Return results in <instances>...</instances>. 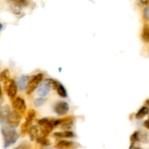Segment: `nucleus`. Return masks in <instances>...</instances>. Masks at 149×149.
Segmentation results:
<instances>
[{
  "label": "nucleus",
  "mask_w": 149,
  "mask_h": 149,
  "mask_svg": "<svg viewBox=\"0 0 149 149\" xmlns=\"http://www.w3.org/2000/svg\"><path fill=\"white\" fill-rule=\"evenodd\" d=\"M35 117V112L33 110H29L28 112L27 116H26V121L21 126V133L25 135L28 132L29 128L32 127V122Z\"/></svg>",
  "instance_id": "0eeeda50"
},
{
  "label": "nucleus",
  "mask_w": 149,
  "mask_h": 149,
  "mask_svg": "<svg viewBox=\"0 0 149 149\" xmlns=\"http://www.w3.org/2000/svg\"><path fill=\"white\" fill-rule=\"evenodd\" d=\"M143 125H144L145 127L147 128L148 130H149V117L148 118V119H146V120L145 121L144 124H143Z\"/></svg>",
  "instance_id": "393cba45"
},
{
  "label": "nucleus",
  "mask_w": 149,
  "mask_h": 149,
  "mask_svg": "<svg viewBox=\"0 0 149 149\" xmlns=\"http://www.w3.org/2000/svg\"><path fill=\"white\" fill-rule=\"evenodd\" d=\"M1 95H2V91H1V85H0V99H1Z\"/></svg>",
  "instance_id": "bb28decb"
},
{
  "label": "nucleus",
  "mask_w": 149,
  "mask_h": 149,
  "mask_svg": "<svg viewBox=\"0 0 149 149\" xmlns=\"http://www.w3.org/2000/svg\"><path fill=\"white\" fill-rule=\"evenodd\" d=\"M42 79H43V74H37L36 75L33 76L29 80L27 90H26V93H27L28 95L32 94L36 89L38 88L40 83L42 82Z\"/></svg>",
  "instance_id": "f03ea898"
},
{
  "label": "nucleus",
  "mask_w": 149,
  "mask_h": 149,
  "mask_svg": "<svg viewBox=\"0 0 149 149\" xmlns=\"http://www.w3.org/2000/svg\"><path fill=\"white\" fill-rule=\"evenodd\" d=\"M0 79L2 80L3 81H6L8 79H10V72L7 69L4 70L0 74Z\"/></svg>",
  "instance_id": "aec40b11"
},
{
  "label": "nucleus",
  "mask_w": 149,
  "mask_h": 149,
  "mask_svg": "<svg viewBox=\"0 0 149 149\" xmlns=\"http://www.w3.org/2000/svg\"><path fill=\"white\" fill-rule=\"evenodd\" d=\"M20 114L18 113L15 111H13L10 113L7 118V122L8 124V126L11 127H16L18 126L20 122Z\"/></svg>",
  "instance_id": "423d86ee"
},
{
  "label": "nucleus",
  "mask_w": 149,
  "mask_h": 149,
  "mask_svg": "<svg viewBox=\"0 0 149 149\" xmlns=\"http://www.w3.org/2000/svg\"><path fill=\"white\" fill-rule=\"evenodd\" d=\"M45 101H46V99L45 98H37L34 101V104L37 107H39V106H42Z\"/></svg>",
  "instance_id": "5701e85b"
},
{
  "label": "nucleus",
  "mask_w": 149,
  "mask_h": 149,
  "mask_svg": "<svg viewBox=\"0 0 149 149\" xmlns=\"http://www.w3.org/2000/svg\"><path fill=\"white\" fill-rule=\"evenodd\" d=\"M12 106L15 111L19 113H23L26 110V102L20 97H16L12 102Z\"/></svg>",
  "instance_id": "20e7f679"
},
{
  "label": "nucleus",
  "mask_w": 149,
  "mask_h": 149,
  "mask_svg": "<svg viewBox=\"0 0 149 149\" xmlns=\"http://www.w3.org/2000/svg\"><path fill=\"white\" fill-rule=\"evenodd\" d=\"M147 133H143L140 131H135L130 137V141L132 144H135L137 142L146 143L148 141Z\"/></svg>",
  "instance_id": "1a4fd4ad"
},
{
  "label": "nucleus",
  "mask_w": 149,
  "mask_h": 149,
  "mask_svg": "<svg viewBox=\"0 0 149 149\" xmlns=\"http://www.w3.org/2000/svg\"><path fill=\"white\" fill-rule=\"evenodd\" d=\"M36 141L38 144L42 146H49L51 145V142L49 141V140L45 136H39Z\"/></svg>",
  "instance_id": "6ab92c4d"
},
{
  "label": "nucleus",
  "mask_w": 149,
  "mask_h": 149,
  "mask_svg": "<svg viewBox=\"0 0 149 149\" xmlns=\"http://www.w3.org/2000/svg\"><path fill=\"white\" fill-rule=\"evenodd\" d=\"M53 136L58 138H72L74 137V134L72 131L64 130V132H55L53 134Z\"/></svg>",
  "instance_id": "2eb2a0df"
},
{
  "label": "nucleus",
  "mask_w": 149,
  "mask_h": 149,
  "mask_svg": "<svg viewBox=\"0 0 149 149\" xmlns=\"http://www.w3.org/2000/svg\"><path fill=\"white\" fill-rule=\"evenodd\" d=\"M1 29H2V24H1V23H0V30H1Z\"/></svg>",
  "instance_id": "cd10ccee"
},
{
  "label": "nucleus",
  "mask_w": 149,
  "mask_h": 149,
  "mask_svg": "<svg viewBox=\"0 0 149 149\" xmlns=\"http://www.w3.org/2000/svg\"><path fill=\"white\" fill-rule=\"evenodd\" d=\"M4 90L7 93V95L11 99L15 98L16 94L18 91V87L16 85L15 81L13 79H8L4 81Z\"/></svg>",
  "instance_id": "7ed1b4c3"
},
{
  "label": "nucleus",
  "mask_w": 149,
  "mask_h": 149,
  "mask_svg": "<svg viewBox=\"0 0 149 149\" xmlns=\"http://www.w3.org/2000/svg\"><path fill=\"white\" fill-rule=\"evenodd\" d=\"M80 146L79 144L73 141L61 140L56 143L55 147L57 149H74Z\"/></svg>",
  "instance_id": "9d476101"
},
{
  "label": "nucleus",
  "mask_w": 149,
  "mask_h": 149,
  "mask_svg": "<svg viewBox=\"0 0 149 149\" xmlns=\"http://www.w3.org/2000/svg\"><path fill=\"white\" fill-rule=\"evenodd\" d=\"M141 37L143 42L149 43V25L145 24L143 26V31L141 33Z\"/></svg>",
  "instance_id": "a211bd4d"
},
{
  "label": "nucleus",
  "mask_w": 149,
  "mask_h": 149,
  "mask_svg": "<svg viewBox=\"0 0 149 149\" xmlns=\"http://www.w3.org/2000/svg\"><path fill=\"white\" fill-rule=\"evenodd\" d=\"M10 109L7 105L0 107V122L7 121V118L10 113Z\"/></svg>",
  "instance_id": "4468645a"
},
{
  "label": "nucleus",
  "mask_w": 149,
  "mask_h": 149,
  "mask_svg": "<svg viewBox=\"0 0 149 149\" xmlns=\"http://www.w3.org/2000/svg\"><path fill=\"white\" fill-rule=\"evenodd\" d=\"M143 17L145 20L149 21V4L146 5V7L143 10Z\"/></svg>",
  "instance_id": "4be33fe9"
},
{
  "label": "nucleus",
  "mask_w": 149,
  "mask_h": 149,
  "mask_svg": "<svg viewBox=\"0 0 149 149\" xmlns=\"http://www.w3.org/2000/svg\"><path fill=\"white\" fill-rule=\"evenodd\" d=\"M28 133H29L31 141L37 140L39 135V128L37 125L32 126L29 128V131H28Z\"/></svg>",
  "instance_id": "ddd939ff"
},
{
  "label": "nucleus",
  "mask_w": 149,
  "mask_h": 149,
  "mask_svg": "<svg viewBox=\"0 0 149 149\" xmlns=\"http://www.w3.org/2000/svg\"><path fill=\"white\" fill-rule=\"evenodd\" d=\"M14 149H32V146L28 142H23Z\"/></svg>",
  "instance_id": "412c9836"
},
{
  "label": "nucleus",
  "mask_w": 149,
  "mask_h": 149,
  "mask_svg": "<svg viewBox=\"0 0 149 149\" xmlns=\"http://www.w3.org/2000/svg\"><path fill=\"white\" fill-rule=\"evenodd\" d=\"M69 105L65 101H58L54 106V112L59 116H64L69 111Z\"/></svg>",
  "instance_id": "6e6552de"
},
{
  "label": "nucleus",
  "mask_w": 149,
  "mask_h": 149,
  "mask_svg": "<svg viewBox=\"0 0 149 149\" xmlns=\"http://www.w3.org/2000/svg\"><path fill=\"white\" fill-rule=\"evenodd\" d=\"M149 113V108L146 106H143L138 110V111L136 113L135 117L136 119H140Z\"/></svg>",
  "instance_id": "f3484780"
},
{
  "label": "nucleus",
  "mask_w": 149,
  "mask_h": 149,
  "mask_svg": "<svg viewBox=\"0 0 149 149\" xmlns=\"http://www.w3.org/2000/svg\"><path fill=\"white\" fill-rule=\"evenodd\" d=\"M1 135L4 139V147L7 148L16 143L19 138V135L15 128L10 126H4L1 129Z\"/></svg>",
  "instance_id": "f257e3e1"
},
{
  "label": "nucleus",
  "mask_w": 149,
  "mask_h": 149,
  "mask_svg": "<svg viewBox=\"0 0 149 149\" xmlns=\"http://www.w3.org/2000/svg\"><path fill=\"white\" fill-rule=\"evenodd\" d=\"M51 85L48 80L42 81L37 88V95L40 97H45V96L48 95L50 90H51Z\"/></svg>",
  "instance_id": "9b49d317"
},
{
  "label": "nucleus",
  "mask_w": 149,
  "mask_h": 149,
  "mask_svg": "<svg viewBox=\"0 0 149 149\" xmlns=\"http://www.w3.org/2000/svg\"><path fill=\"white\" fill-rule=\"evenodd\" d=\"M145 103L146 106H149V99H148V100H146V101L145 102Z\"/></svg>",
  "instance_id": "a878e982"
},
{
  "label": "nucleus",
  "mask_w": 149,
  "mask_h": 149,
  "mask_svg": "<svg viewBox=\"0 0 149 149\" xmlns=\"http://www.w3.org/2000/svg\"><path fill=\"white\" fill-rule=\"evenodd\" d=\"M15 83L18 88L20 91H24V90H27L28 83H29V77L27 76L24 75L20 76V77L17 78Z\"/></svg>",
  "instance_id": "f8f14e48"
},
{
  "label": "nucleus",
  "mask_w": 149,
  "mask_h": 149,
  "mask_svg": "<svg viewBox=\"0 0 149 149\" xmlns=\"http://www.w3.org/2000/svg\"><path fill=\"white\" fill-rule=\"evenodd\" d=\"M73 125V118L72 117H67L62 119V122H61V127H62V129L65 130V131H67V130H70V128L72 127Z\"/></svg>",
  "instance_id": "dca6fc26"
},
{
  "label": "nucleus",
  "mask_w": 149,
  "mask_h": 149,
  "mask_svg": "<svg viewBox=\"0 0 149 149\" xmlns=\"http://www.w3.org/2000/svg\"><path fill=\"white\" fill-rule=\"evenodd\" d=\"M47 80L49 81L51 87L56 90L57 93H58V95L60 96V97H67V90H66V89L64 88V86H63L59 81H56V80L55 79H48Z\"/></svg>",
  "instance_id": "39448f33"
},
{
  "label": "nucleus",
  "mask_w": 149,
  "mask_h": 149,
  "mask_svg": "<svg viewBox=\"0 0 149 149\" xmlns=\"http://www.w3.org/2000/svg\"><path fill=\"white\" fill-rule=\"evenodd\" d=\"M129 149H142L141 147L138 146H137L136 144H131V146H130L129 147Z\"/></svg>",
  "instance_id": "b1692460"
},
{
  "label": "nucleus",
  "mask_w": 149,
  "mask_h": 149,
  "mask_svg": "<svg viewBox=\"0 0 149 149\" xmlns=\"http://www.w3.org/2000/svg\"><path fill=\"white\" fill-rule=\"evenodd\" d=\"M1 99H0V104H1Z\"/></svg>",
  "instance_id": "c85d7f7f"
}]
</instances>
